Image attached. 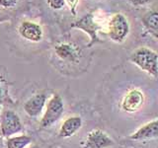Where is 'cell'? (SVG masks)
<instances>
[{
    "mask_svg": "<svg viewBox=\"0 0 158 148\" xmlns=\"http://www.w3.org/2000/svg\"><path fill=\"white\" fill-rule=\"evenodd\" d=\"M21 36L31 42H39L42 39L43 31L40 26L32 22H23L19 28Z\"/></svg>",
    "mask_w": 158,
    "mask_h": 148,
    "instance_id": "30bf717a",
    "label": "cell"
},
{
    "mask_svg": "<svg viewBox=\"0 0 158 148\" xmlns=\"http://www.w3.org/2000/svg\"><path fill=\"white\" fill-rule=\"evenodd\" d=\"M1 92H2V89H1V87H0V97L2 96V93Z\"/></svg>",
    "mask_w": 158,
    "mask_h": 148,
    "instance_id": "ffe728a7",
    "label": "cell"
},
{
    "mask_svg": "<svg viewBox=\"0 0 158 148\" xmlns=\"http://www.w3.org/2000/svg\"><path fill=\"white\" fill-rule=\"evenodd\" d=\"M158 137V120L145 123L130 136L131 140L145 141Z\"/></svg>",
    "mask_w": 158,
    "mask_h": 148,
    "instance_id": "ba28073f",
    "label": "cell"
},
{
    "mask_svg": "<svg viewBox=\"0 0 158 148\" xmlns=\"http://www.w3.org/2000/svg\"><path fill=\"white\" fill-rule=\"evenodd\" d=\"M143 103H144V95L139 89H131L123 97L122 102V109L127 113H135L139 111Z\"/></svg>",
    "mask_w": 158,
    "mask_h": 148,
    "instance_id": "5b68a950",
    "label": "cell"
},
{
    "mask_svg": "<svg viewBox=\"0 0 158 148\" xmlns=\"http://www.w3.org/2000/svg\"><path fill=\"white\" fill-rule=\"evenodd\" d=\"M63 111L64 104L62 101V98L58 94H54L47 104L46 111H44L41 122H40L41 127L47 128L52 126L53 123H56L60 118L63 113Z\"/></svg>",
    "mask_w": 158,
    "mask_h": 148,
    "instance_id": "7a4b0ae2",
    "label": "cell"
},
{
    "mask_svg": "<svg viewBox=\"0 0 158 148\" xmlns=\"http://www.w3.org/2000/svg\"><path fill=\"white\" fill-rule=\"evenodd\" d=\"M74 26L77 28H80L83 30V31L87 32L89 36L91 37V42L89 43V47H91V44H93L94 43L99 42V39H97V35H96L98 26H97V24L93 21V18L90 14L87 15V16H85L84 18H82L80 21L77 22Z\"/></svg>",
    "mask_w": 158,
    "mask_h": 148,
    "instance_id": "7c38bea8",
    "label": "cell"
},
{
    "mask_svg": "<svg viewBox=\"0 0 158 148\" xmlns=\"http://www.w3.org/2000/svg\"><path fill=\"white\" fill-rule=\"evenodd\" d=\"M32 142V137L28 135H17L8 137L6 148H26Z\"/></svg>",
    "mask_w": 158,
    "mask_h": 148,
    "instance_id": "5bb4252c",
    "label": "cell"
},
{
    "mask_svg": "<svg viewBox=\"0 0 158 148\" xmlns=\"http://www.w3.org/2000/svg\"><path fill=\"white\" fill-rule=\"evenodd\" d=\"M82 126V118L78 116H72L66 118L62 122V125L59 128V136L61 138H68L74 135L80 130Z\"/></svg>",
    "mask_w": 158,
    "mask_h": 148,
    "instance_id": "9c48e42d",
    "label": "cell"
},
{
    "mask_svg": "<svg viewBox=\"0 0 158 148\" xmlns=\"http://www.w3.org/2000/svg\"><path fill=\"white\" fill-rule=\"evenodd\" d=\"M58 57L68 62H76L79 57V51L77 47L69 43H59L54 48Z\"/></svg>",
    "mask_w": 158,
    "mask_h": 148,
    "instance_id": "8fae6325",
    "label": "cell"
},
{
    "mask_svg": "<svg viewBox=\"0 0 158 148\" xmlns=\"http://www.w3.org/2000/svg\"><path fill=\"white\" fill-rule=\"evenodd\" d=\"M130 3H131L133 6H141V5H144L148 2H150L151 0H128Z\"/></svg>",
    "mask_w": 158,
    "mask_h": 148,
    "instance_id": "e0dca14e",
    "label": "cell"
},
{
    "mask_svg": "<svg viewBox=\"0 0 158 148\" xmlns=\"http://www.w3.org/2000/svg\"><path fill=\"white\" fill-rule=\"evenodd\" d=\"M130 60L152 77L158 76V54L151 48L142 47L135 49Z\"/></svg>",
    "mask_w": 158,
    "mask_h": 148,
    "instance_id": "6da1fadb",
    "label": "cell"
},
{
    "mask_svg": "<svg viewBox=\"0 0 158 148\" xmlns=\"http://www.w3.org/2000/svg\"><path fill=\"white\" fill-rule=\"evenodd\" d=\"M130 33V25L122 13L113 15L108 25V35L112 41L123 43Z\"/></svg>",
    "mask_w": 158,
    "mask_h": 148,
    "instance_id": "3957f363",
    "label": "cell"
},
{
    "mask_svg": "<svg viewBox=\"0 0 158 148\" xmlns=\"http://www.w3.org/2000/svg\"><path fill=\"white\" fill-rule=\"evenodd\" d=\"M28 148H40L38 145H33V146H30V147H28Z\"/></svg>",
    "mask_w": 158,
    "mask_h": 148,
    "instance_id": "d6986e66",
    "label": "cell"
},
{
    "mask_svg": "<svg viewBox=\"0 0 158 148\" xmlns=\"http://www.w3.org/2000/svg\"><path fill=\"white\" fill-rule=\"evenodd\" d=\"M21 118L12 110H5L0 117V134L3 137H11L22 131Z\"/></svg>",
    "mask_w": 158,
    "mask_h": 148,
    "instance_id": "277c9868",
    "label": "cell"
},
{
    "mask_svg": "<svg viewBox=\"0 0 158 148\" xmlns=\"http://www.w3.org/2000/svg\"><path fill=\"white\" fill-rule=\"evenodd\" d=\"M143 25L146 31L153 38L158 39V12H150L143 18Z\"/></svg>",
    "mask_w": 158,
    "mask_h": 148,
    "instance_id": "4fadbf2b",
    "label": "cell"
},
{
    "mask_svg": "<svg viewBox=\"0 0 158 148\" xmlns=\"http://www.w3.org/2000/svg\"><path fill=\"white\" fill-rule=\"evenodd\" d=\"M78 1H79V0H66L67 4H68L69 6H70V8H71L72 13H74V9H75V7H76V5H77Z\"/></svg>",
    "mask_w": 158,
    "mask_h": 148,
    "instance_id": "ac0fdd59",
    "label": "cell"
},
{
    "mask_svg": "<svg viewBox=\"0 0 158 148\" xmlns=\"http://www.w3.org/2000/svg\"><path fill=\"white\" fill-rule=\"evenodd\" d=\"M48 5L52 9H61L64 6V0H48Z\"/></svg>",
    "mask_w": 158,
    "mask_h": 148,
    "instance_id": "9a60e30c",
    "label": "cell"
},
{
    "mask_svg": "<svg viewBox=\"0 0 158 148\" xmlns=\"http://www.w3.org/2000/svg\"><path fill=\"white\" fill-rule=\"evenodd\" d=\"M18 0H0V5L3 7H13L16 5Z\"/></svg>",
    "mask_w": 158,
    "mask_h": 148,
    "instance_id": "2e32d148",
    "label": "cell"
},
{
    "mask_svg": "<svg viewBox=\"0 0 158 148\" xmlns=\"http://www.w3.org/2000/svg\"><path fill=\"white\" fill-rule=\"evenodd\" d=\"M47 102L46 93H38L29 98L24 104V111L29 117H38L44 111Z\"/></svg>",
    "mask_w": 158,
    "mask_h": 148,
    "instance_id": "52a82bcc",
    "label": "cell"
},
{
    "mask_svg": "<svg viewBox=\"0 0 158 148\" xmlns=\"http://www.w3.org/2000/svg\"><path fill=\"white\" fill-rule=\"evenodd\" d=\"M115 142L105 131L101 130H94L88 133L85 141V148H109Z\"/></svg>",
    "mask_w": 158,
    "mask_h": 148,
    "instance_id": "8992f818",
    "label": "cell"
}]
</instances>
